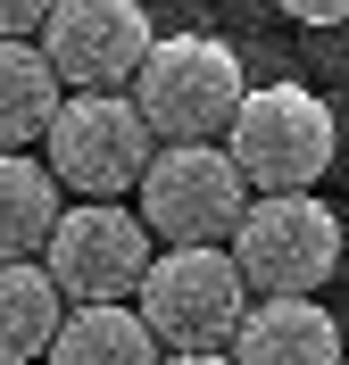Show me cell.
<instances>
[{
    "mask_svg": "<svg viewBox=\"0 0 349 365\" xmlns=\"http://www.w3.org/2000/svg\"><path fill=\"white\" fill-rule=\"evenodd\" d=\"M42 158L59 175V191H75V200H125V191H141V175L158 158V133H150L141 100H125V91H75L50 116Z\"/></svg>",
    "mask_w": 349,
    "mask_h": 365,
    "instance_id": "5b68a950",
    "label": "cell"
},
{
    "mask_svg": "<svg viewBox=\"0 0 349 365\" xmlns=\"http://www.w3.org/2000/svg\"><path fill=\"white\" fill-rule=\"evenodd\" d=\"M133 100L158 141H225V125L250 100V75L216 34H158L133 75Z\"/></svg>",
    "mask_w": 349,
    "mask_h": 365,
    "instance_id": "7a4b0ae2",
    "label": "cell"
},
{
    "mask_svg": "<svg viewBox=\"0 0 349 365\" xmlns=\"http://www.w3.org/2000/svg\"><path fill=\"white\" fill-rule=\"evenodd\" d=\"M59 175L50 158H25V150H0V257H42L50 232H59Z\"/></svg>",
    "mask_w": 349,
    "mask_h": 365,
    "instance_id": "4fadbf2b",
    "label": "cell"
},
{
    "mask_svg": "<svg viewBox=\"0 0 349 365\" xmlns=\"http://www.w3.org/2000/svg\"><path fill=\"white\" fill-rule=\"evenodd\" d=\"M42 365H166V341L141 324L133 299H84V307H67Z\"/></svg>",
    "mask_w": 349,
    "mask_h": 365,
    "instance_id": "30bf717a",
    "label": "cell"
},
{
    "mask_svg": "<svg viewBox=\"0 0 349 365\" xmlns=\"http://www.w3.org/2000/svg\"><path fill=\"white\" fill-rule=\"evenodd\" d=\"M133 200L158 241H233L241 207H250V175L233 166L225 141H158Z\"/></svg>",
    "mask_w": 349,
    "mask_h": 365,
    "instance_id": "8992f818",
    "label": "cell"
},
{
    "mask_svg": "<svg viewBox=\"0 0 349 365\" xmlns=\"http://www.w3.org/2000/svg\"><path fill=\"white\" fill-rule=\"evenodd\" d=\"M59 67L42 58V42H25V34H0V150H25V141L50 133V116H59Z\"/></svg>",
    "mask_w": 349,
    "mask_h": 365,
    "instance_id": "7c38bea8",
    "label": "cell"
},
{
    "mask_svg": "<svg viewBox=\"0 0 349 365\" xmlns=\"http://www.w3.org/2000/svg\"><path fill=\"white\" fill-rule=\"evenodd\" d=\"M233 365H341V324L325 299H250Z\"/></svg>",
    "mask_w": 349,
    "mask_h": 365,
    "instance_id": "9c48e42d",
    "label": "cell"
},
{
    "mask_svg": "<svg viewBox=\"0 0 349 365\" xmlns=\"http://www.w3.org/2000/svg\"><path fill=\"white\" fill-rule=\"evenodd\" d=\"M158 42L141 0H59L42 17V58L59 67L67 91H125Z\"/></svg>",
    "mask_w": 349,
    "mask_h": 365,
    "instance_id": "ba28073f",
    "label": "cell"
},
{
    "mask_svg": "<svg viewBox=\"0 0 349 365\" xmlns=\"http://www.w3.org/2000/svg\"><path fill=\"white\" fill-rule=\"evenodd\" d=\"M59 0H0V34H42V17Z\"/></svg>",
    "mask_w": 349,
    "mask_h": 365,
    "instance_id": "5bb4252c",
    "label": "cell"
},
{
    "mask_svg": "<svg viewBox=\"0 0 349 365\" xmlns=\"http://www.w3.org/2000/svg\"><path fill=\"white\" fill-rule=\"evenodd\" d=\"M67 324V291L50 282L42 257H0V365H34L50 357Z\"/></svg>",
    "mask_w": 349,
    "mask_h": 365,
    "instance_id": "8fae6325",
    "label": "cell"
},
{
    "mask_svg": "<svg viewBox=\"0 0 349 365\" xmlns=\"http://www.w3.org/2000/svg\"><path fill=\"white\" fill-rule=\"evenodd\" d=\"M166 365H233V349H166Z\"/></svg>",
    "mask_w": 349,
    "mask_h": 365,
    "instance_id": "2e32d148",
    "label": "cell"
},
{
    "mask_svg": "<svg viewBox=\"0 0 349 365\" xmlns=\"http://www.w3.org/2000/svg\"><path fill=\"white\" fill-rule=\"evenodd\" d=\"M150 257H158V232L141 225V207L75 200V207H59V232H50L42 266L67 291V307H84V299H133Z\"/></svg>",
    "mask_w": 349,
    "mask_h": 365,
    "instance_id": "52a82bcc",
    "label": "cell"
},
{
    "mask_svg": "<svg viewBox=\"0 0 349 365\" xmlns=\"http://www.w3.org/2000/svg\"><path fill=\"white\" fill-rule=\"evenodd\" d=\"M250 299L258 291H250V274L233 266L225 241H166L150 257V274H141L133 307L166 349H233Z\"/></svg>",
    "mask_w": 349,
    "mask_h": 365,
    "instance_id": "6da1fadb",
    "label": "cell"
},
{
    "mask_svg": "<svg viewBox=\"0 0 349 365\" xmlns=\"http://www.w3.org/2000/svg\"><path fill=\"white\" fill-rule=\"evenodd\" d=\"M225 150L250 191H316L341 158V125L308 83H250L241 116L225 125Z\"/></svg>",
    "mask_w": 349,
    "mask_h": 365,
    "instance_id": "277c9868",
    "label": "cell"
},
{
    "mask_svg": "<svg viewBox=\"0 0 349 365\" xmlns=\"http://www.w3.org/2000/svg\"><path fill=\"white\" fill-rule=\"evenodd\" d=\"M275 9L300 25H349V0H275Z\"/></svg>",
    "mask_w": 349,
    "mask_h": 365,
    "instance_id": "9a60e30c",
    "label": "cell"
},
{
    "mask_svg": "<svg viewBox=\"0 0 349 365\" xmlns=\"http://www.w3.org/2000/svg\"><path fill=\"white\" fill-rule=\"evenodd\" d=\"M225 250L258 299H316L341 266V216L316 191H250Z\"/></svg>",
    "mask_w": 349,
    "mask_h": 365,
    "instance_id": "3957f363",
    "label": "cell"
}]
</instances>
